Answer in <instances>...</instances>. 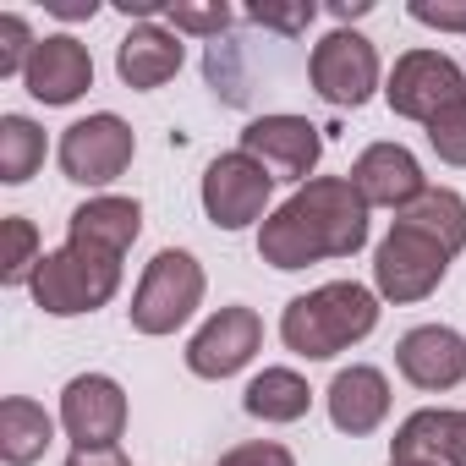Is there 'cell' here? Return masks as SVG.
Returning a JSON list of instances; mask_svg holds the SVG:
<instances>
[{
    "label": "cell",
    "instance_id": "ac0fdd59",
    "mask_svg": "<svg viewBox=\"0 0 466 466\" xmlns=\"http://www.w3.org/2000/svg\"><path fill=\"white\" fill-rule=\"evenodd\" d=\"M137 230H143L137 198H88V203L72 214L66 242H88V248H105V253L127 258V248L137 242Z\"/></svg>",
    "mask_w": 466,
    "mask_h": 466
},
{
    "label": "cell",
    "instance_id": "7a4b0ae2",
    "mask_svg": "<svg viewBox=\"0 0 466 466\" xmlns=\"http://www.w3.org/2000/svg\"><path fill=\"white\" fill-rule=\"evenodd\" d=\"M373 329H379V297L357 280H329V286L286 302V313H280V340L308 362H329L346 346L368 340Z\"/></svg>",
    "mask_w": 466,
    "mask_h": 466
},
{
    "label": "cell",
    "instance_id": "e0dca14e",
    "mask_svg": "<svg viewBox=\"0 0 466 466\" xmlns=\"http://www.w3.org/2000/svg\"><path fill=\"white\" fill-rule=\"evenodd\" d=\"M116 72H121V83L137 88V94L170 83V77L181 72V34H176V28H159V23L132 28V34L116 45Z\"/></svg>",
    "mask_w": 466,
    "mask_h": 466
},
{
    "label": "cell",
    "instance_id": "44dd1931",
    "mask_svg": "<svg viewBox=\"0 0 466 466\" xmlns=\"http://www.w3.org/2000/svg\"><path fill=\"white\" fill-rule=\"evenodd\" d=\"M242 406H248V417H258V422H302L308 406H313V390H308V379L291 373V368H264V373L248 384Z\"/></svg>",
    "mask_w": 466,
    "mask_h": 466
},
{
    "label": "cell",
    "instance_id": "cb8c5ba5",
    "mask_svg": "<svg viewBox=\"0 0 466 466\" xmlns=\"http://www.w3.org/2000/svg\"><path fill=\"white\" fill-rule=\"evenodd\" d=\"M6 258H0V286H23V280H34V269H39V230H34V219H23V214H12L6 225Z\"/></svg>",
    "mask_w": 466,
    "mask_h": 466
},
{
    "label": "cell",
    "instance_id": "d590c367",
    "mask_svg": "<svg viewBox=\"0 0 466 466\" xmlns=\"http://www.w3.org/2000/svg\"><path fill=\"white\" fill-rule=\"evenodd\" d=\"M390 466H444V461H395V455H390Z\"/></svg>",
    "mask_w": 466,
    "mask_h": 466
},
{
    "label": "cell",
    "instance_id": "ffe728a7",
    "mask_svg": "<svg viewBox=\"0 0 466 466\" xmlns=\"http://www.w3.org/2000/svg\"><path fill=\"white\" fill-rule=\"evenodd\" d=\"M395 225H411V230H422L428 242H439L450 258L466 248V198L461 192H450V187H428L411 208H400L395 214Z\"/></svg>",
    "mask_w": 466,
    "mask_h": 466
},
{
    "label": "cell",
    "instance_id": "484cf974",
    "mask_svg": "<svg viewBox=\"0 0 466 466\" xmlns=\"http://www.w3.org/2000/svg\"><path fill=\"white\" fill-rule=\"evenodd\" d=\"M34 34H28V23L17 17V12H6L0 17V77H23L28 72V61H34Z\"/></svg>",
    "mask_w": 466,
    "mask_h": 466
},
{
    "label": "cell",
    "instance_id": "f546056e",
    "mask_svg": "<svg viewBox=\"0 0 466 466\" xmlns=\"http://www.w3.org/2000/svg\"><path fill=\"white\" fill-rule=\"evenodd\" d=\"M411 17L422 23V28H444V34H466V6H450V0H417L411 6Z\"/></svg>",
    "mask_w": 466,
    "mask_h": 466
},
{
    "label": "cell",
    "instance_id": "3957f363",
    "mask_svg": "<svg viewBox=\"0 0 466 466\" xmlns=\"http://www.w3.org/2000/svg\"><path fill=\"white\" fill-rule=\"evenodd\" d=\"M28 291H34V302L50 319L94 313V308H105L121 291V258L105 253V248H88V242H66L61 253H45L39 258Z\"/></svg>",
    "mask_w": 466,
    "mask_h": 466
},
{
    "label": "cell",
    "instance_id": "f1b7e54d",
    "mask_svg": "<svg viewBox=\"0 0 466 466\" xmlns=\"http://www.w3.org/2000/svg\"><path fill=\"white\" fill-rule=\"evenodd\" d=\"M219 466H297V461H291V450H286V444L258 439V444H237V450H225V455H219Z\"/></svg>",
    "mask_w": 466,
    "mask_h": 466
},
{
    "label": "cell",
    "instance_id": "e575fe53",
    "mask_svg": "<svg viewBox=\"0 0 466 466\" xmlns=\"http://www.w3.org/2000/svg\"><path fill=\"white\" fill-rule=\"evenodd\" d=\"M50 12H56V17H94L99 6H66V0H50Z\"/></svg>",
    "mask_w": 466,
    "mask_h": 466
},
{
    "label": "cell",
    "instance_id": "8992f818",
    "mask_svg": "<svg viewBox=\"0 0 466 466\" xmlns=\"http://www.w3.org/2000/svg\"><path fill=\"white\" fill-rule=\"evenodd\" d=\"M275 198V176L253 159V154H219L208 159L203 170V214L219 225V230H248L253 219H264Z\"/></svg>",
    "mask_w": 466,
    "mask_h": 466
},
{
    "label": "cell",
    "instance_id": "83f0119b",
    "mask_svg": "<svg viewBox=\"0 0 466 466\" xmlns=\"http://www.w3.org/2000/svg\"><path fill=\"white\" fill-rule=\"evenodd\" d=\"M313 17H319V6H313V0H297V6H253V12H248V23H258V28H275V34H302Z\"/></svg>",
    "mask_w": 466,
    "mask_h": 466
},
{
    "label": "cell",
    "instance_id": "603a6c76",
    "mask_svg": "<svg viewBox=\"0 0 466 466\" xmlns=\"http://www.w3.org/2000/svg\"><path fill=\"white\" fill-rule=\"evenodd\" d=\"M450 422H455V411H411L400 428H395V439H390V450H395V461H444V450H450Z\"/></svg>",
    "mask_w": 466,
    "mask_h": 466
},
{
    "label": "cell",
    "instance_id": "5bb4252c",
    "mask_svg": "<svg viewBox=\"0 0 466 466\" xmlns=\"http://www.w3.org/2000/svg\"><path fill=\"white\" fill-rule=\"evenodd\" d=\"M395 368L406 384L439 395V390H455L466 379V340L450 329V324H422V329H406L400 346H395Z\"/></svg>",
    "mask_w": 466,
    "mask_h": 466
},
{
    "label": "cell",
    "instance_id": "277c9868",
    "mask_svg": "<svg viewBox=\"0 0 466 466\" xmlns=\"http://www.w3.org/2000/svg\"><path fill=\"white\" fill-rule=\"evenodd\" d=\"M198 302H203V269H198V258L181 253V248H165L143 269L127 313H132L137 335H176L198 313Z\"/></svg>",
    "mask_w": 466,
    "mask_h": 466
},
{
    "label": "cell",
    "instance_id": "7402d4cb",
    "mask_svg": "<svg viewBox=\"0 0 466 466\" xmlns=\"http://www.w3.org/2000/svg\"><path fill=\"white\" fill-rule=\"evenodd\" d=\"M45 165V127L28 116H0V181L23 187Z\"/></svg>",
    "mask_w": 466,
    "mask_h": 466
},
{
    "label": "cell",
    "instance_id": "1f68e13d",
    "mask_svg": "<svg viewBox=\"0 0 466 466\" xmlns=\"http://www.w3.org/2000/svg\"><path fill=\"white\" fill-rule=\"evenodd\" d=\"M444 466H466V411H455V422H450V450H444Z\"/></svg>",
    "mask_w": 466,
    "mask_h": 466
},
{
    "label": "cell",
    "instance_id": "d6a6232c",
    "mask_svg": "<svg viewBox=\"0 0 466 466\" xmlns=\"http://www.w3.org/2000/svg\"><path fill=\"white\" fill-rule=\"evenodd\" d=\"M121 12H127V17H159V12H170V6H159V0H121Z\"/></svg>",
    "mask_w": 466,
    "mask_h": 466
},
{
    "label": "cell",
    "instance_id": "ba28073f",
    "mask_svg": "<svg viewBox=\"0 0 466 466\" xmlns=\"http://www.w3.org/2000/svg\"><path fill=\"white\" fill-rule=\"evenodd\" d=\"M308 77L319 88V99L340 105V110H357L373 99L379 88V50L373 39L351 34V28H335L329 39L313 45V61H308Z\"/></svg>",
    "mask_w": 466,
    "mask_h": 466
},
{
    "label": "cell",
    "instance_id": "7c38bea8",
    "mask_svg": "<svg viewBox=\"0 0 466 466\" xmlns=\"http://www.w3.org/2000/svg\"><path fill=\"white\" fill-rule=\"evenodd\" d=\"M258 346H264V319L253 308H219L187 340V368L198 379H230L258 357Z\"/></svg>",
    "mask_w": 466,
    "mask_h": 466
},
{
    "label": "cell",
    "instance_id": "4fadbf2b",
    "mask_svg": "<svg viewBox=\"0 0 466 466\" xmlns=\"http://www.w3.org/2000/svg\"><path fill=\"white\" fill-rule=\"evenodd\" d=\"M351 187L362 192L368 208H395V214L411 208V203L428 192L417 154L400 148V143H373V148H362L357 165H351Z\"/></svg>",
    "mask_w": 466,
    "mask_h": 466
},
{
    "label": "cell",
    "instance_id": "5b68a950",
    "mask_svg": "<svg viewBox=\"0 0 466 466\" xmlns=\"http://www.w3.org/2000/svg\"><path fill=\"white\" fill-rule=\"evenodd\" d=\"M450 253L439 242H428L411 225H390V237L373 253V286L384 302H422L444 286Z\"/></svg>",
    "mask_w": 466,
    "mask_h": 466
},
{
    "label": "cell",
    "instance_id": "8fae6325",
    "mask_svg": "<svg viewBox=\"0 0 466 466\" xmlns=\"http://www.w3.org/2000/svg\"><path fill=\"white\" fill-rule=\"evenodd\" d=\"M61 428L77 450H110L127 428V390L110 373H77L61 390Z\"/></svg>",
    "mask_w": 466,
    "mask_h": 466
},
{
    "label": "cell",
    "instance_id": "30bf717a",
    "mask_svg": "<svg viewBox=\"0 0 466 466\" xmlns=\"http://www.w3.org/2000/svg\"><path fill=\"white\" fill-rule=\"evenodd\" d=\"M242 154H253L275 181L308 187L313 181V165L324 154V137H319V127L308 116H258L242 132Z\"/></svg>",
    "mask_w": 466,
    "mask_h": 466
},
{
    "label": "cell",
    "instance_id": "2e32d148",
    "mask_svg": "<svg viewBox=\"0 0 466 466\" xmlns=\"http://www.w3.org/2000/svg\"><path fill=\"white\" fill-rule=\"evenodd\" d=\"M324 400H329V422L340 433L362 439V433H373L390 417V379L379 368H368V362H351V368L335 373V384H329Z\"/></svg>",
    "mask_w": 466,
    "mask_h": 466
},
{
    "label": "cell",
    "instance_id": "9a60e30c",
    "mask_svg": "<svg viewBox=\"0 0 466 466\" xmlns=\"http://www.w3.org/2000/svg\"><path fill=\"white\" fill-rule=\"evenodd\" d=\"M23 83L39 105H72L94 88V56L72 34H50V39L34 45V61L23 72Z\"/></svg>",
    "mask_w": 466,
    "mask_h": 466
},
{
    "label": "cell",
    "instance_id": "d4e9b609",
    "mask_svg": "<svg viewBox=\"0 0 466 466\" xmlns=\"http://www.w3.org/2000/svg\"><path fill=\"white\" fill-rule=\"evenodd\" d=\"M428 143L444 165H466V99H455L450 110H439L428 121Z\"/></svg>",
    "mask_w": 466,
    "mask_h": 466
},
{
    "label": "cell",
    "instance_id": "d6986e66",
    "mask_svg": "<svg viewBox=\"0 0 466 466\" xmlns=\"http://www.w3.org/2000/svg\"><path fill=\"white\" fill-rule=\"evenodd\" d=\"M56 439V422L39 400L28 395H12L6 406H0V461L6 466H34Z\"/></svg>",
    "mask_w": 466,
    "mask_h": 466
},
{
    "label": "cell",
    "instance_id": "9c48e42d",
    "mask_svg": "<svg viewBox=\"0 0 466 466\" xmlns=\"http://www.w3.org/2000/svg\"><path fill=\"white\" fill-rule=\"evenodd\" d=\"M132 154H137V137H132V127H127L121 116H110V110L88 116V121H72L66 137H61V170H66V181H77V187H110V181L132 165Z\"/></svg>",
    "mask_w": 466,
    "mask_h": 466
},
{
    "label": "cell",
    "instance_id": "836d02e7",
    "mask_svg": "<svg viewBox=\"0 0 466 466\" xmlns=\"http://www.w3.org/2000/svg\"><path fill=\"white\" fill-rule=\"evenodd\" d=\"M340 23H351V17H368V0H335V6H329Z\"/></svg>",
    "mask_w": 466,
    "mask_h": 466
},
{
    "label": "cell",
    "instance_id": "4316f807",
    "mask_svg": "<svg viewBox=\"0 0 466 466\" xmlns=\"http://www.w3.org/2000/svg\"><path fill=\"white\" fill-rule=\"evenodd\" d=\"M165 17H170V28H176V34H203V39H219V34L230 28V17H237V12L214 0V6H170Z\"/></svg>",
    "mask_w": 466,
    "mask_h": 466
},
{
    "label": "cell",
    "instance_id": "52a82bcc",
    "mask_svg": "<svg viewBox=\"0 0 466 466\" xmlns=\"http://www.w3.org/2000/svg\"><path fill=\"white\" fill-rule=\"evenodd\" d=\"M384 99H390L395 116L428 127L439 110H450L455 99H466V72L450 56H439V50H406L395 61L390 83H384Z\"/></svg>",
    "mask_w": 466,
    "mask_h": 466
},
{
    "label": "cell",
    "instance_id": "4dcf8cb0",
    "mask_svg": "<svg viewBox=\"0 0 466 466\" xmlns=\"http://www.w3.org/2000/svg\"><path fill=\"white\" fill-rule=\"evenodd\" d=\"M66 466H132V461L110 444V450H72V455H66Z\"/></svg>",
    "mask_w": 466,
    "mask_h": 466
},
{
    "label": "cell",
    "instance_id": "6da1fadb",
    "mask_svg": "<svg viewBox=\"0 0 466 466\" xmlns=\"http://www.w3.org/2000/svg\"><path fill=\"white\" fill-rule=\"evenodd\" d=\"M368 248V203L351 176H313L258 230V258L275 269H308L319 258H351Z\"/></svg>",
    "mask_w": 466,
    "mask_h": 466
}]
</instances>
